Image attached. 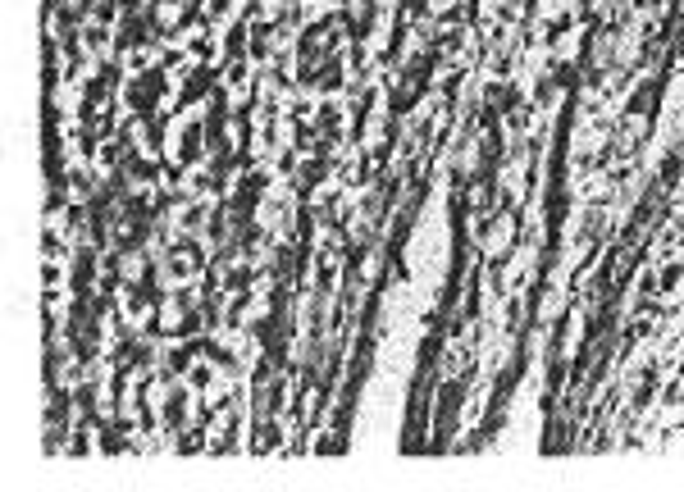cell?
I'll use <instances>...</instances> for the list:
<instances>
[{
    "label": "cell",
    "mask_w": 684,
    "mask_h": 492,
    "mask_svg": "<svg viewBox=\"0 0 684 492\" xmlns=\"http://www.w3.org/2000/svg\"><path fill=\"white\" fill-rule=\"evenodd\" d=\"M146 23H151L156 37H174V32L187 23V5L183 0H156V5L146 10Z\"/></svg>",
    "instance_id": "obj_1"
}]
</instances>
